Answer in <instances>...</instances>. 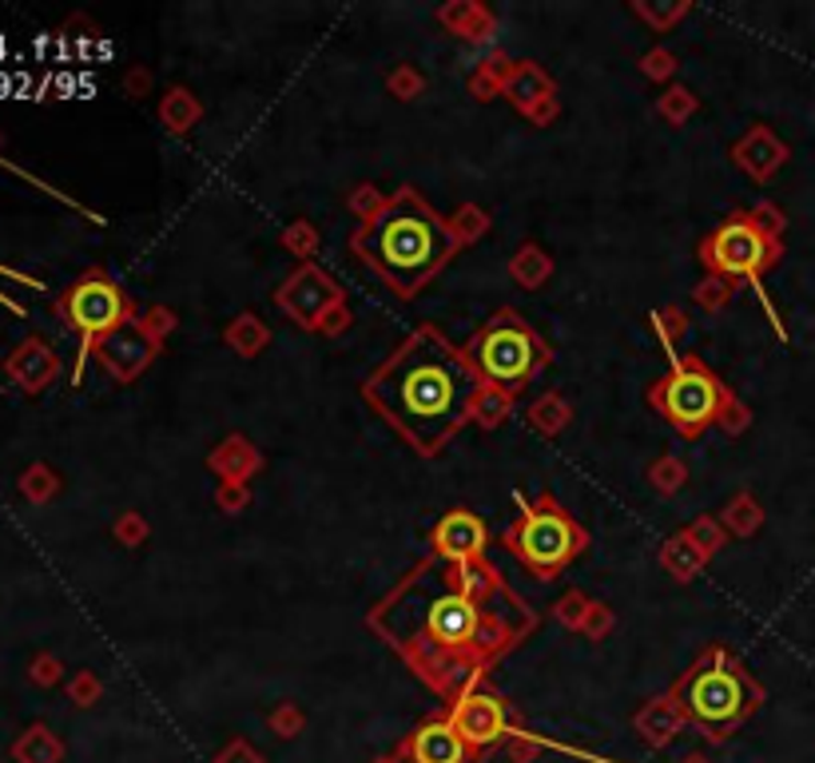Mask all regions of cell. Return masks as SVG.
Listing matches in <instances>:
<instances>
[{"label": "cell", "instance_id": "b9f144b4", "mask_svg": "<svg viewBox=\"0 0 815 763\" xmlns=\"http://www.w3.org/2000/svg\"><path fill=\"white\" fill-rule=\"evenodd\" d=\"M68 696H72L80 708H88V704H96V696H100V680H96L92 672H80V676L68 684Z\"/></svg>", "mask_w": 815, "mask_h": 763}, {"label": "cell", "instance_id": "e575fe53", "mask_svg": "<svg viewBox=\"0 0 815 763\" xmlns=\"http://www.w3.org/2000/svg\"><path fill=\"white\" fill-rule=\"evenodd\" d=\"M633 12H637L640 21H648L657 32H665L669 24H677L684 12H689V4H672V9H652V4H633Z\"/></svg>", "mask_w": 815, "mask_h": 763}, {"label": "cell", "instance_id": "d590c367", "mask_svg": "<svg viewBox=\"0 0 815 763\" xmlns=\"http://www.w3.org/2000/svg\"><path fill=\"white\" fill-rule=\"evenodd\" d=\"M689 534H692V541L701 545V549H704L708 557L716 553V549H721L724 541H728V537H724V529H721V521H712V517H701V521L692 525Z\"/></svg>", "mask_w": 815, "mask_h": 763}, {"label": "cell", "instance_id": "4dcf8cb0", "mask_svg": "<svg viewBox=\"0 0 815 763\" xmlns=\"http://www.w3.org/2000/svg\"><path fill=\"white\" fill-rule=\"evenodd\" d=\"M648 478H652V490H660V493H677L680 485L689 481V470H684V461L665 458V461H657V465L648 470Z\"/></svg>", "mask_w": 815, "mask_h": 763}, {"label": "cell", "instance_id": "f1b7e54d", "mask_svg": "<svg viewBox=\"0 0 815 763\" xmlns=\"http://www.w3.org/2000/svg\"><path fill=\"white\" fill-rule=\"evenodd\" d=\"M760 521H763V513L748 493H740V497L724 509V525H728V534H736V537H748Z\"/></svg>", "mask_w": 815, "mask_h": 763}, {"label": "cell", "instance_id": "8fae6325", "mask_svg": "<svg viewBox=\"0 0 815 763\" xmlns=\"http://www.w3.org/2000/svg\"><path fill=\"white\" fill-rule=\"evenodd\" d=\"M446 716H450L454 728H458L461 740L470 743L473 752H485V748H493L498 740L510 736V708H505V700L498 692L481 688V684L478 688H466L458 700H450Z\"/></svg>", "mask_w": 815, "mask_h": 763}, {"label": "cell", "instance_id": "7402d4cb", "mask_svg": "<svg viewBox=\"0 0 815 763\" xmlns=\"http://www.w3.org/2000/svg\"><path fill=\"white\" fill-rule=\"evenodd\" d=\"M640 732H645L648 743H669L672 736H677V728L684 723V716H680V708L672 704V696H660V700H652L645 711H640Z\"/></svg>", "mask_w": 815, "mask_h": 763}, {"label": "cell", "instance_id": "d4e9b609", "mask_svg": "<svg viewBox=\"0 0 815 763\" xmlns=\"http://www.w3.org/2000/svg\"><path fill=\"white\" fill-rule=\"evenodd\" d=\"M223 338H227V346L235 350V355L255 358V355L263 350V346L271 343V330H267V326H263L259 318H255V314H239V318H235V323L227 326V335H223Z\"/></svg>", "mask_w": 815, "mask_h": 763}, {"label": "cell", "instance_id": "60d3db41", "mask_svg": "<svg viewBox=\"0 0 815 763\" xmlns=\"http://www.w3.org/2000/svg\"><path fill=\"white\" fill-rule=\"evenodd\" d=\"M390 92H394L398 100H414V96L422 92V76L414 72V68H398V72L390 76Z\"/></svg>", "mask_w": 815, "mask_h": 763}, {"label": "cell", "instance_id": "7c38bea8", "mask_svg": "<svg viewBox=\"0 0 815 763\" xmlns=\"http://www.w3.org/2000/svg\"><path fill=\"white\" fill-rule=\"evenodd\" d=\"M156 355H159V343L147 335L139 318H132V323H124L108 338H100L92 358L115 378V382H136V378L152 367V358Z\"/></svg>", "mask_w": 815, "mask_h": 763}, {"label": "cell", "instance_id": "f6af8a7d", "mask_svg": "<svg viewBox=\"0 0 815 763\" xmlns=\"http://www.w3.org/2000/svg\"><path fill=\"white\" fill-rule=\"evenodd\" d=\"M247 497H252V490H247V485H220V493H215L220 509H227V513H239L243 505H247Z\"/></svg>", "mask_w": 815, "mask_h": 763}, {"label": "cell", "instance_id": "1f68e13d", "mask_svg": "<svg viewBox=\"0 0 815 763\" xmlns=\"http://www.w3.org/2000/svg\"><path fill=\"white\" fill-rule=\"evenodd\" d=\"M450 223H454V231H458L461 243L481 239V235L490 231V215H485L481 207H470V203H466V207H458V215H454Z\"/></svg>", "mask_w": 815, "mask_h": 763}, {"label": "cell", "instance_id": "ee69618b", "mask_svg": "<svg viewBox=\"0 0 815 763\" xmlns=\"http://www.w3.org/2000/svg\"><path fill=\"white\" fill-rule=\"evenodd\" d=\"M613 628V613H609L605 605H593L589 608V617H585V625H581V632H585L589 640H601Z\"/></svg>", "mask_w": 815, "mask_h": 763}, {"label": "cell", "instance_id": "ffe728a7", "mask_svg": "<svg viewBox=\"0 0 815 763\" xmlns=\"http://www.w3.org/2000/svg\"><path fill=\"white\" fill-rule=\"evenodd\" d=\"M438 21L461 36V41H490L493 36V16L481 4H450V9H438Z\"/></svg>", "mask_w": 815, "mask_h": 763}, {"label": "cell", "instance_id": "4fadbf2b", "mask_svg": "<svg viewBox=\"0 0 815 763\" xmlns=\"http://www.w3.org/2000/svg\"><path fill=\"white\" fill-rule=\"evenodd\" d=\"M490 545V529L473 509H450L429 529V557L442 561H481Z\"/></svg>", "mask_w": 815, "mask_h": 763}, {"label": "cell", "instance_id": "f35d334b", "mask_svg": "<svg viewBox=\"0 0 815 763\" xmlns=\"http://www.w3.org/2000/svg\"><path fill=\"white\" fill-rule=\"evenodd\" d=\"M139 323H144V330L156 338V343H164V335H168L171 326H176V314H171L168 306H152V311H147Z\"/></svg>", "mask_w": 815, "mask_h": 763}, {"label": "cell", "instance_id": "681fc988", "mask_svg": "<svg viewBox=\"0 0 815 763\" xmlns=\"http://www.w3.org/2000/svg\"><path fill=\"white\" fill-rule=\"evenodd\" d=\"M0 274H9V279H21V283H29V287H41V283H36V279H29V274H21V271H12V267H4V262H0ZM0 303H9V299L0 294ZM9 306H12V311H21V306H16V303H9Z\"/></svg>", "mask_w": 815, "mask_h": 763}, {"label": "cell", "instance_id": "83f0119b", "mask_svg": "<svg viewBox=\"0 0 815 763\" xmlns=\"http://www.w3.org/2000/svg\"><path fill=\"white\" fill-rule=\"evenodd\" d=\"M56 490H60V478H56L53 465H44V461H36V465H29V470L21 473V493L32 505L53 502Z\"/></svg>", "mask_w": 815, "mask_h": 763}, {"label": "cell", "instance_id": "277c9868", "mask_svg": "<svg viewBox=\"0 0 815 763\" xmlns=\"http://www.w3.org/2000/svg\"><path fill=\"white\" fill-rule=\"evenodd\" d=\"M669 696L684 716V723H696L708 740H724L760 708L763 688L728 649L712 644L692 660V669L677 680V688Z\"/></svg>", "mask_w": 815, "mask_h": 763}, {"label": "cell", "instance_id": "e0dca14e", "mask_svg": "<svg viewBox=\"0 0 815 763\" xmlns=\"http://www.w3.org/2000/svg\"><path fill=\"white\" fill-rule=\"evenodd\" d=\"M505 96H510L513 104L522 108L525 115H534L537 108L542 104H549L554 100V80L537 68V64H529V60H517L510 68V76H505V88H502Z\"/></svg>", "mask_w": 815, "mask_h": 763}, {"label": "cell", "instance_id": "44dd1931", "mask_svg": "<svg viewBox=\"0 0 815 763\" xmlns=\"http://www.w3.org/2000/svg\"><path fill=\"white\" fill-rule=\"evenodd\" d=\"M199 115H203V104L196 100V92H188V88H168L164 104H159V120H164L168 132L183 136V132H191V127L199 124Z\"/></svg>", "mask_w": 815, "mask_h": 763}, {"label": "cell", "instance_id": "6da1fadb", "mask_svg": "<svg viewBox=\"0 0 815 763\" xmlns=\"http://www.w3.org/2000/svg\"><path fill=\"white\" fill-rule=\"evenodd\" d=\"M537 625L542 617L485 557L442 561L426 553L366 613V628L446 700L478 688Z\"/></svg>", "mask_w": 815, "mask_h": 763}, {"label": "cell", "instance_id": "ab89813d", "mask_svg": "<svg viewBox=\"0 0 815 763\" xmlns=\"http://www.w3.org/2000/svg\"><path fill=\"white\" fill-rule=\"evenodd\" d=\"M724 299H732V283H724V279H716V274H712L708 283L696 287V303L708 306V311H716Z\"/></svg>", "mask_w": 815, "mask_h": 763}, {"label": "cell", "instance_id": "30bf717a", "mask_svg": "<svg viewBox=\"0 0 815 763\" xmlns=\"http://www.w3.org/2000/svg\"><path fill=\"white\" fill-rule=\"evenodd\" d=\"M343 303H346L343 287H338L323 267H314V262H303V267L275 291V306H279L294 326H303V330H323L326 314L338 311Z\"/></svg>", "mask_w": 815, "mask_h": 763}, {"label": "cell", "instance_id": "2e32d148", "mask_svg": "<svg viewBox=\"0 0 815 763\" xmlns=\"http://www.w3.org/2000/svg\"><path fill=\"white\" fill-rule=\"evenodd\" d=\"M732 156H736V164H740V168L748 171L752 179H768L775 168H780V164H784L788 152H784V144H780L772 132H768V127H752V132L740 139V144L732 147Z\"/></svg>", "mask_w": 815, "mask_h": 763}, {"label": "cell", "instance_id": "8992f818", "mask_svg": "<svg viewBox=\"0 0 815 763\" xmlns=\"http://www.w3.org/2000/svg\"><path fill=\"white\" fill-rule=\"evenodd\" d=\"M466 358L485 386L517 394L554 362V350L513 306H502L485 318L481 330H473V338L466 343Z\"/></svg>", "mask_w": 815, "mask_h": 763}, {"label": "cell", "instance_id": "f546056e", "mask_svg": "<svg viewBox=\"0 0 815 763\" xmlns=\"http://www.w3.org/2000/svg\"><path fill=\"white\" fill-rule=\"evenodd\" d=\"M282 247H287V251H294L299 259L306 262L314 251H319V231H314L306 220H294L291 227L282 231Z\"/></svg>", "mask_w": 815, "mask_h": 763}, {"label": "cell", "instance_id": "bcb514c9", "mask_svg": "<svg viewBox=\"0 0 815 763\" xmlns=\"http://www.w3.org/2000/svg\"><path fill=\"white\" fill-rule=\"evenodd\" d=\"M672 68H677V60H672V53H665V48H657V53L645 56V76H652V80L672 76Z\"/></svg>", "mask_w": 815, "mask_h": 763}, {"label": "cell", "instance_id": "ba28073f", "mask_svg": "<svg viewBox=\"0 0 815 763\" xmlns=\"http://www.w3.org/2000/svg\"><path fill=\"white\" fill-rule=\"evenodd\" d=\"M53 311L60 314V323L68 326V330L80 335V355H76V367H72L76 386H80L88 358L96 355L100 338H108L112 330H120L124 323L136 318V306H132L127 291L115 283V279H108L104 271H85L72 287H64V291L56 294Z\"/></svg>", "mask_w": 815, "mask_h": 763}, {"label": "cell", "instance_id": "3957f363", "mask_svg": "<svg viewBox=\"0 0 815 763\" xmlns=\"http://www.w3.org/2000/svg\"><path fill=\"white\" fill-rule=\"evenodd\" d=\"M466 243L446 215L429 207L414 188H398L382 199L370 220L350 235V251L366 271H375L398 299H414L454 262Z\"/></svg>", "mask_w": 815, "mask_h": 763}, {"label": "cell", "instance_id": "4316f807", "mask_svg": "<svg viewBox=\"0 0 815 763\" xmlns=\"http://www.w3.org/2000/svg\"><path fill=\"white\" fill-rule=\"evenodd\" d=\"M513 409V394L498 386H481L478 402H473V426L481 429H498Z\"/></svg>", "mask_w": 815, "mask_h": 763}, {"label": "cell", "instance_id": "d6a6232c", "mask_svg": "<svg viewBox=\"0 0 815 763\" xmlns=\"http://www.w3.org/2000/svg\"><path fill=\"white\" fill-rule=\"evenodd\" d=\"M657 108H660V115H665L669 124H684V120L696 112V96H692L689 88H672V92L665 96Z\"/></svg>", "mask_w": 815, "mask_h": 763}, {"label": "cell", "instance_id": "d6986e66", "mask_svg": "<svg viewBox=\"0 0 815 763\" xmlns=\"http://www.w3.org/2000/svg\"><path fill=\"white\" fill-rule=\"evenodd\" d=\"M704 561H708V553L692 541L689 529L672 534L669 541H665V549H660V565H665V573L677 576V581H692V576L704 569Z\"/></svg>", "mask_w": 815, "mask_h": 763}, {"label": "cell", "instance_id": "8d00e7d4", "mask_svg": "<svg viewBox=\"0 0 815 763\" xmlns=\"http://www.w3.org/2000/svg\"><path fill=\"white\" fill-rule=\"evenodd\" d=\"M29 676H32V684H44V688H48V684H56V680L64 676V664L53 657V652H41V657L32 660Z\"/></svg>", "mask_w": 815, "mask_h": 763}, {"label": "cell", "instance_id": "484cf974", "mask_svg": "<svg viewBox=\"0 0 815 763\" xmlns=\"http://www.w3.org/2000/svg\"><path fill=\"white\" fill-rule=\"evenodd\" d=\"M510 274H513V279H517L522 287H542L545 279L554 274V262H549V255H545L542 247H534V243H525L522 251L513 255Z\"/></svg>", "mask_w": 815, "mask_h": 763}, {"label": "cell", "instance_id": "7bdbcfd3", "mask_svg": "<svg viewBox=\"0 0 815 763\" xmlns=\"http://www.w3.org/2000/svg\"><path fill=\"white\" fill-rule=\"evenodd\" d=\"M115 537L124 545H139L147 537V521L139 517V513H124L120 521H115Z\"/></svg>", "mask_w": 815, "mask_h": 763}, {"label": "cell", "instance_id": "5b68a950", "mask_svg": "<svg viewBox=\"0 0 815 763\" xmlns=\"http://www.w3.org/2000/svg\"><path fill=\"white\" fill-rule=\"evenodd\" d=\"M513 502H517V521L502 534V549L517 557L534 576L557 581L589 549L585 525L577 521L549 490L537 493L534 502L517 493Z\"/></svg>", "mask_w": 815, "mask_h": 763}, {"label": "cell", "instance_id": "5bb4252c", "mask_svg": "<svg viewBox=\"0 0 815 763\" xmlns=\"http://www.w3.org/2000/svg\"><path fill=\"white\" fill-rule=\"evenodd\" d=\"M402 755L410 763H470L473 748L461 740L450 716H434V720L418 723L402 743Z\"/></svg>", "mask_w": 815, "mask_h": 763}, {"label": "cell", "instance_id": "9a60e30c", "mask_svg": "<svg viewBox=\"0 0 815 763\" xmlns=\"http://www.w3.org/2000/svg\"><path fill=\"white\" fill-rule=\"evenodd\" d=\"M64 362L60 355H56L53 346L44 343V338H24L16 350H12L9 358H4V374L16 382V386L24 390V394H44V390L53 386L56 378H60Z\"/></svg>", "mask_w": 815, "mask_h": 763}, {"label": "cell", "instance_id": "7a4b0ae2", "mask_svg": "<svg viewBox=\"0 0 815 763\" xmlns=\"http://www.w3.org/2000/svg\"><path fill=\"white\" fill-rule=\"evenodd\" d=\"M466 346H454L434 323L414 326L394 355L362 382L366 406L375 409L410 450L434 458L454 441L461 426L473 422V402L481 394Z\"/></svg>", "mask_w": 815, "mask_h": 763}, {"label": "cell", "instance_id": "74e56055", "mask_svg": "<svg viewBox=\"0 0 815 763\" xmlns=\"http://www.w3.org/2000/svg\"><path fill=\"white\" fill-rule=\"evenodd\" d=\"M652 323H657V330H660V338H665V350L672 355V335H680L684 330V314L677 311V306H669V311H657L652 314Z\"/></svg>", "mask_w": 815, "mask_h": 763}, {"label": "cell", "instance_id": "7dc6e473", "mask_svg": "<svg viewBox=\"0 0 815 763\" xmlns=\"http://www.w3.org/2000/svg\"><path fill=\"white\" fill-rule=\"evenodd\" d=\"M721 426H724V429H744V426H748V414H744V406L736 402V397H732L728 409L721 414Z\"/></svg>", "mask_w": 815, "mask_h": 763}, {"label": "cell", "instance_id": "ac0fdd59", "mask_svg": "<svg viewBox=\"0 0 815 763\" xmlns=\"http://www.w3.org/2000/svg\"><path fill=\"white\" fill-rule=\"evenodd\" d=\"M208 465H211L215 473H220L223 485H247V478H252V473L259 470L263 458H259V450H255L252 441L235 434V438H227V441L220 446V450L211 453Z\"/></svg>", "mask_w": 815, "mask_h": 763}, {"label": "cell", "instance_id": "836d02e7", "mask_svg": "<svg viewBox=\"0 0 815 763\" xmlns=\"http://www.w3.org/2000/svg\"><path fill=\"white\" fill-rule=\"evenodd\" d=\"M589 608H593V601H589L585 593H569V596H561V601H557V620H561V625L581 628V625H585V617H589Z\"/></svg>", "mask_w": 815, "mask_h": 763}, {"label": "cell", "instance_id": "c3c4849f", "mask_svg": "<svg viewBox=\"0 0 815 763\" xmlns=\"http://www.w3.org/2000/svg\"><path fill=\"white\" fill-rule=\"evenodd\" d=\"M346 326H350V311H346V303L338 306V311L326 314V323H323V335H343Z\"/></svg>", "mask_w": 815, "mask_h": 763}, {"label": "cell", "instance_id": "cb8c5ba5", "mask_svg": "<svg viewBox=\"0 0 815 763\" xmlns=\"http://www.w3.org/2000/svg\"><path fill=\"white\" fill-rule=\"evenodd\" d=\"M12 755L21 763H60L64 748L60 740H56L44 723H36V728H29V732L16 740V748H12Z\"/></svg>", "mask_w": 815, "mask_h": 763}, {"label": "cell", "instance_id": "9c48e42d", "mask_svg": "<svg viewBox=\"0 0 815 763\" xmlns=\"http://www.w3.org/2000/svg\"><path fill=\"white\" fill-rule=\"evenodd\" d=\"M780 251H784L780 235L763 227L752 211H732L721 227L712 231V235H704L696 255H701L708 274H716L724 283L744 279V283L756 287V294H763L760 279L763 271H772L775 262H780Z\"/></svg>", "mask_w": 815, "mask_h": 763}, {"label": "cell", "instance_id": "52a82bcc", "mask_svg": "<svg viewBox=\"0 0 815 763\" xmlns=\"http://www.w3.org/2000/svg\"><path fill=\"white\" fill-rule=\"evenodd\" d=\"M648 402L660 418L677 429L680 438H701L704 429L721 426V414L728 409L732 390L712 374L708 362L696 355H669V370L652 382Z\"/></svg>", "mask_w": 815, "mask_h": 763}, {"label": "cell", "instance_id": "f907efd6", "mask_svg": "<svg viewBox=\"0 0 815 763\" xmlns=\"http://www.w3.org/2000/svg\"><path fill=\"white\" fill-rule=\"evenodd\" d=\"M378 763H402V760H378Z\"/></svg>", "mask_w": 815, "mask_h": 763}, {"label": "cell", "instance_id": "603a6c76", "mask_svg": "<svg viewBox=\"0 0 815 763\" xmlns=\"http://www.w3.org/2000/svg\"><path fill=\"white\" fill-rule=\"evenodd\" d=\"M529 426L537 429V434H545V438H554V434H561L569 422H573V409H569V402H565L561 394H542L529 406Z\"/></svg>", "mask_w": 815, "mask_h": 763}]
</instances>
